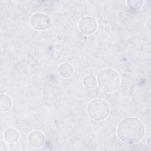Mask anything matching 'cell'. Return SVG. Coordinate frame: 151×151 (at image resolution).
Instances as JSON below:
<instances>
[{
  "mask_svg": "<svg viewBox=\"0 0 151 151\" xmlns=\"http://www.w3.org/2000/svg\"><path fill=\"white\" fill-rule=\"evenodd\" d=\"M145 134V127L139 119L128 117L122 119L117 127V135L119 139L127 145L140 142Z\"/></svg>",
  "mask_w": 151,
  "mask_h": 151,
  "instance_id": "cell-1",
  "label": "cell"
},
{
  "mask_svg": "<svg viewBox=\"0 0 151 151\" xmlns=\"http://www.w3.org/2000/svg\"><path fill=\"white\" fill-rule=\"evenodd\" d=\"M97 86L103 92L111 93L116 91L120 84V77L119 73L112 68L101 70L97 76Z\"/></svg>",
  "mask_w": 151,
  "mask_h": 151,
  "instance_id": "cell-2",
  "label": "cell"
},
{
  "mask_svg": "<svg viewBox=\"0 0 151 151\" xmlns=\"http://www.w3.org/2000/svg\"><path fill=\"white\" fill-rule=\"evenodd\" d=\"M87 112L91 119L100 122L108 117L110 113V107L106 101L100 99H96L91 100L88 103Z\"/></svg>",
  "mask_w": 151,
  "mask_h": 151,
  "instance_id": "cell-3",
  "label": "cell"
},
{
  "mask_svg": "<svg viewBox=\"0 0 151 151\" xmlns=\"http://www.w3.org/2000/svg\"><path fill=\"white\" fill-rule=\"evenodd\" d=\"M29 24L32 28L38 31H44L48 29L51 25L50 17L42 12H36L29 18Z\"/></svg>",
  "mask_w": 151,
  "mask_h": 151,
  "instance_id": "cell-4",
  "label": "cell"
},
{
  "mask_svg": "<svg viewBox=\"0 0 151 151\" xmlns=\"http://www.w3.org/2000/svg\"><path fill=\"white\" fill-rule=\"evenodd\" d=\"M78 29L84 35L93 34L97 29V21L93 17L86 16L83 17L78 22Z\"/></svg>",
  "mask_w": 151,
  "mask_h": 151,
  "instance_id": "cell-5",
  "label": "cell"
},
{
  "mask_svg": "<svg viewBox=\"0 0 151 151\" xmlns=\"http://www.w3.org/2000/svg\"><path fill=\"white\" fill-rule=\"evenodd\" d=\"M28 141L32 147L40 148L44 145L45 141V136L41 131L34 130L29 134Z\"/></svg>",
  "mask_w": 151,
  "mask_h": 151,
  "instance_id": "cell-6",
  "label": "cell"
},
{
  "mask_svg": "<svg viewBox=\"0 0 151 151\" xmlns=\"http://www.w3.org/2000/svg\"><path fill=\"white\" fill-rule=\"evenodd\" d=\"M58 73L63 78H70L74 73V68L71 64L67 63L60 64L58 67Z\"/></svg>",
  "mask_w": 151,
  "mask_h": 151,
  "instance_id": "cell-7",
  "label": "cell"
},
{
  "mask_svg": "<svg viewBox=\"0 0 151 151\" xmlns=\"http://www.w3.org/2000/svg\"><path fill=\"white\" fill-rule=\"evenodd\" d=\"M19 134L18 132L12 128L6 129L4 133V138L5 140L9 144H14L19 139Z\"/></svg>",
  "mask_w": 151,
  "mask_h": 151,
  "instance_id": "cell-8",
  "label": "cell"
},
{
  "mask_svg": "<svg viewBox=\"0 0 151 151\" xmlns=\"http://www.w3.org/2000/svg\"><path fill=\"white\" fill-rule=\"evenodd\" d=\"M12 100L7 94H1L0 96V111L6 112L9 110L12 106Z\"/></svg>",
  "mask_w": 151,
  "mask_h": 151,
  "instance_id": "cell-9",
  "label": "cell"
},
{
  "mask_svg": "<svg viewBox=\"0 0 151 151\" xmlns=\"http://www.w3.org/2000/svg\"><path fill=\"white\" fill-rule=\"evenodd\" d=\"M83 84L87 89H94L97 86V77L93 74L86 75L83 79Z\"/></svg>",
  "mask_w": 151,
  "mask_h": 151,
  "instance_id": "cell-10",
  "label": "cell"
},
{
  "mask_svg": "<svg viewBox=\"0 0 151 151\" xmlns=\"http://www.w3.org/2000/svg\"><path fill=\"white\" fill-rule=\"evenodd\" d=\"M144 1L141 0H129L126 1V4L128 7L133 11L140 10L144 5Z\"/></svg>",
  "mask_w": 151,
  "mask_h": 151,
  "instance_id": "cell-11",
  "label": "cell"
},
{
  "mask_svg": "<svg viewBox=\"0 0 151 151\" xmlns=\"http://www.w3.org/2000/svg\"><path fill=\"white\" fill-rule=\"evenodd\" d=\"M8 150L6 145L2 141L0 142V151H6Z\"/></svg>",
  "mask_w": 151,
  "mask_h": 151,
  "instance_id": "cell-12",
  "label": "cell"
},
{
  "mask_svg": "<svg viewBox=\"0 0 151 151\" xmlns=\"http://www.w3.org/2000/svg\"><path fill=\"white\" fill-rule=\"evenodd\" d=\"M146 27L149 31H150V18H149L146 22Z\"/></svg>",
  "mask_w": 151,
  "mask_h": 151,
  "instance_id": "cell-13",
  "label": "cell"
},
{
  "mask_svg": "<svg viewBox=\"0 0 151 151\" xmlns=\"http://www.w3.org/2000/svg\"><path fill=\"white\" fill-rule=\"evenodd\" d=\"M150 136H149L148 137H147V139H146V143H147V144L149 145V147H150Z\"/></svg>",
  "mask_w": 151,
  "mask_h": 151,
  "instance_id": "cell-14",
  "label": "cell"
}]
</instances>
